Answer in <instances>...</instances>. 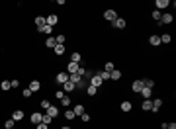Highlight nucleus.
<instances>
[{
    "instance_id": "38",
    "label": "nucleus",
    "mask_w": 176,
    "mask_h": 129,
    "mask_svg": "<svg viewBox=\"0 0 176 129\" xmlns=\"http://www.w3.org/2000/svg\"><path fill=\"white\" fill-rule=\"evenodd\" d=\"M151 16H153V20H157V22H158V20H161V16H162V12H158V10H153V14H151Z\"/></svg>"
},
{
    "instance_id": "40",
    "label": "nucleus",
    "mask_w": 176,
    "mask_h": 129,
    "mask_svg": "<svg viewBox=\"0 0 176 129\" xmlns=\"http://www.w3.org/2000/svg\"><path fill=\"white\" fill-rule=\"evenodd\" d=\"M32 96V90H29V88H26V90H23V98H29Z\"/></svg>"
},
{
    "instance_id": "17",
    "label": "nucleus",
    "mask_w": 176,
    "mask_h": 129,
    "mask_svg": "<svg viewBox=\"0 0 176 129\" xmlns=\"http://www.w3.org/2000/svg\"><path fill=\"white\" fill-rule=\"evenodd\" d=\"M33 22H35V26H37V28H43V26L47 23V20H45V16H37V18L33 20Z\"/></svg>"
},
{
    "instance_id": "13",
    "label": "nucleus",
    "mask_w": 176,
    "mask_h": 129,
    "mask_svg": "<svg viewBox=\"0 0 176 129\" xmlns=\"http://www.w3.org/2000/svg\"><path fill=\"white\" fill-rule=\"evenodd\" d=\"M172 14H162L161 16V20H158V23H172Z\"/></svg>"
},
{
    "instance_id": "9",
    "label": "nucleus",
    "mask_w": 176,
    "mask_h": 129,
    "mask_svg": "<svg viewBox=\"0 0 176 129\" xmlns=\"http://www.w3.org/2000/svg\"><path fill=\"white\" fill-rule=\"evenodd\" d=\"M131 90H133V92H137V94H139L141 90H143V80H135V82L131 84Z\"/></svg>"
},
{
    "instance_id": "19",
    "label": "nucleus",
    "mask_w": 176,
    "mask_h": 129,
    "mask_svg": "<svg viewBox=\"0 0 176 129\" xmlns=\"http://www.w3.org/2000/svg\"><path fill=\"white\" fill-rule=\"evenodd\" d=\"M41 115L43 114H39V111H33V114H32V123H41Z\"/></svg>"
},
{
    "instance_id": "36",
    "label": "nucleus",
    "mask_w": 176,
    "mask_h": 129,
    "mask_svg": "<svg viewBox=\"0 0 176 129\" xmlns=\"http://www.w3.org/2000/svg\"><path fill=\"white\" fill-rule=\"evenodd\" d=\"M114 69H116V64H114V63H106V64H104V70H106V73H111Z\"/></svg>"
},
{
    "instance_id": "42",
    "label": "nucleus",
    "mask_w": 176,
    "mask_h": 129,
    "mask_svg": "<svg viewBox=\"0 0 176 129\" xmlns=\"http://www.w3.org/2000/svg\"><path fill=\"white\" fill-rule=\"evenodd\" d=\"M35 129H49V125H45V123H37V127Z\"/></svg>"
},
{
    "instance_id": "37",
    "label": "nucleus",
    "mask_w": 176,
    "mask_h": 129,
    "mask_svg": "<svg viewBox=\"0 0 176 129\" xmlns=\"http://www.w3.org/2000/svg\"><path fill=\"white\" fill-rule=\"evenodd\" d=\"M51 106H53V104H51L49 100H47V98H45V100H41V108H43V110H49Z\"/></svg>"
},
{
    "instance_id": "11",
    "label": "nucleus",
    "mask_w": 176,
    "mask_h": 129,
    "mask_svg": "<svg viewBox=\"0 0 176 129\" xmlns=\"http://www.w3.org/2000/svg\"><path fill=\"white\" fill-rule=\"evenodd\" d=\"M29 90H32V92H39V90H41V82L32 80V82H29Z\"/></svg>"
},
{
    "instance_id": "27",
    "label": "nucleus",
    "mask_w": 176,
    "mask_h": 129,
    "mask_svg": "<svg viewBox=\"0 0 176 129\" xmlns=\"http://www.w3.org/2000/svg\"><path fill=\"white\" fill-rule=\"evenodd\" d=\"M41 123L51 125V123H53V117H51V115H47V114H43V115H41Z\"/></svg>"
},
{
    "instance_id": "3",
    "label": "nucleus",
    "mask_w": 176,
    "mask_h": 129,
    "mask_svg": "<svg viewBox=\"0 0 176 129\" xmlns=\"http://www.w3.org/2000/svg\"><path fill=\"white\" fill-rule=\"evenodd\" d=\"M88 84H90V86H96V88H100L104 82H102V78H100L98 74H92V76H90V80H88Z\"/></svg>"
},
{
    "instance_id": "14",
    "label": "nucleus",
    "mask_w": 176,
    "mask_h": 129,
    "mask_svg": "<svg viewBox=\"0 0 176 129\" xmlns=\"http://www.w3.org/2000/svg\"><path fill=\"white\" fill-rule=\"evenodd\" d=\"M149 43H151L153 47H158L161 45V35H151L149 37Z\"/></svg>"
},
{
    "instance_id": "39",
    "label": "nucleus",
    "mask_w": 176,
    "mask_h": 129,
    "mask_svg": "<svg viewBox=\"0 0 176 129\" xmlns=\"http://www.w3.org/2000/svg\"><path fill=\"white\" fill-rule=\"evenodd\" d=\"M80 119H82L84 123H88V121H90V115H88V114H82V115H80Z\"/></svg>"
},
{
    "instance_id": "26",
    "label": "nucleus",
    "mask_w": 176,
    "mask_h": 129,
    "mask_svg": "<svg viewBox=\"0 0 176 129\" xmlns=\"http://www.w3.org/2000/svg\"><path fill=\"white\" fill-rule=\"evenodd\" d=\"M86 94H88V96H96V94H98V88L88 84V86H86Z\"/></svg>"
},
{
    "instance_id": "10",
    "label": "nucleus",
    "mask_w": 176,
    "mask_h": 129,
    "mask_svg": "<svg viewBox=\"0 0 176 129\" xmlns=\"http://www.w3.org/2000/svg\"><path fill=\"white\" fill-rule=\"evenodd\" d=\"M161 108H162V98H155V100H153V110H151V111H155V114H157Z\"/></svg>"
},
{
    "instance_id": "22",
    "label": "nucleus",
    "mask_w": 176,
    "mask_h": 129,
    "mask_svg": "<svg viewBox=\"0 0 176 129\" xmlns=\"http://www.w3.org/2000/svg\"><path fill=\"white\" fill-rule=\"evenodd\" d=\"M12 119H14V121H22L23 119V111L22 110H16L14 114H12Z\"/></svg>"
},
{
    "instance_id": "18",
    "label": "nucleus",
    "mask_w": 176,
    "mask_h": 129,
    "mask_svg": "<svg viewBox=\"0 0 176 129\" xmlns=\"http://www.w3.org/2000/svg\"><path fill=\"white\" fill-rule=\"evenodd\" d=\"M80 61H82V55H80L78 51H74L73 55H70V63H76V64H78Z\"/></svg>"
},
{
    "instance_id": "29",
    "label": "nucleus",
    "mask_w": 176,
    "mask_h": 129,
    "mask_svg": "<svg viewBox=\"0 0 176 129\" xmlns=\"http://www.w3.org/2000/svg\"><path fill=\"white\" fill-rule=\"evenodd\" d=\"M55 55H65V45H55Z\"/></svg>"
},
{
    "instance_id": "34",
    "label": "nucleus",
    "mask_w": 176,
    "mask_h": 129,
    "mask_svg": "<svg viewBox=\"0 0 176 129\" xmlns=\"http://www.w3.org/2000/svg\"><path fill=\"white\" fill-rule=\"evenodd\" d=\"M14 123H16V121L10 117V119H6V121H4V127H6V129H14Z\"/></svg>"
},
{
    "instance_id": "12",
    "label": "nucleus",
    "mask_w": 176,
    "mask_h": 129,
    "mask_svg": "<svg viewBox=\"0 0 176 129\" xmlns=\"http://www.w3.org/2000/svg\"><path fill=\"white\" fill-rule=\"evenodd\" d=\"M139 94L145 98V100H151V96H153V90H151V88H145V86H143V90H141Z\"/></svg>"
},
{
    "instance_id": "1",
    "label": "nucleus",
    "mask_w": 176,
    "mask_h": 129,
    "mask_svg": "<svg viewBox=\"0 0 176 129\" xmlns=\"http://www.w3.org/2000/svg\"><path fill=\"white\" fill-rule=\"evenodd\" d=\"M120 18V16H117V12L116 10H106V12H104V20H108V22H116V20Z\"/></svg>"
},
{
    "instance_id": "6",
    "label": "nucleus",
    "mask_w": 176,
    "mask_h": 129,
    "mask_svg": "<svg viewBox=\"0 0 176 129\" xmlns=\"http://www.w3.org/2000/svg\"><path fill=\"white\" fill-rule=\"evenodd\" d=\"M155 4H157V8H155V10H158V12H161V10L168 8V6H170V2H168V0H157Z\"/></svg>"
},
{
    "instance_id": "23",
    "label": "nucleus",
    "mask_w": 176,
    "mask_h": 129,
    "mask_svg": "<svg viewBox=\"0 0 176 129\" xmlns=\"http://www.w3.org/2000/svg\"><path fill=\"white\" fill-rule=\"evenodd\" d=\"M57 41H55V37H47L45 39V47H49V49H55Z\"/></svg>"
},
{
    "instance_id": "33",
    "label": "nucleus",
    "mask_w": 176,
    "mask_h": 129,
    "mask_svg": "<svg viewBox=\"0 0 176 129\" xmlns=\"http://www.w3.org/2000/svg\"><path fill=\"white\" fill-rule=\"evenodd\" d=\"M143 86H145V88H151V90H153V88H155V82H153L151 78H145V80H143Z\"/></svg>"
},
{
    "instance_id": "5",
    "label": "nucleus",
    "mask_w": 176,
    "mask_h": 129,
    "mask_svg": "<svg viewBox=\"0 0 176 129\" xmlns=\"http://www.w3.org/2000/svg\"><path fill=\"white\" fill-rule=\"evenodd\" d=\"M125 26H127L125 18H117L116 22H114V28H116V29H125Z\"/></svg>"
},
{
    "instance_id": "21",
    "label": "nucleus",
    "mask_w": 176,
    "mask_h": 129,
    "mask_svg": "<svg viewBox=\"0 0 176 129\" xmlns=\"http://www.w3.org/2000/svg\"><path fill=\"white\" fill-rule=\"evenodd\" d=\"M47 115H51L53 119H55L57 115H59V108H57V106H51L49 110H47Z\"/></svg>"
},
{
    "instance_id": "28",
    "label": "nucleus",
    "mask_w": 176,
    "mask_h": 129,
    "mask_svg": "<svg viewBox=\"0 0 176 129\" xmlns=\"http://www.w3.org/2000/svg\"><path fill=\"white\" fill-rule=\"evenodd\" d=\"M170 41H172L170 33H162V35H161V43H170Z\"/></svg>"
},
{
    "instance_id": "4",
    "label": "nucleus",
    "mask_w": 176,
    "mask_h": 129,
    "mask_svg": "<svg viewBox=\"0 0 176 129\" xmlns=\"http://www.w3.org/2000/svg\"><path fill=\"white\" fill-rule=\"evenodd\" d=\"M47 26H51V28H55V26H57V22H59V18H57V14H49V16H47Z\"/></svg>"
},
{
    "instance_id": "25",
    "label": "nucleus",
    "mask_w": 176,
    "mask_h": 129,
    "mask_svg": "<svg viewBox=\"0 0 176 129\" xmlns=\"http://www.w3.org/2000/svg\"><path fill=\"white\" fill-rule=\"evenodd\" d=\"M10 88H12V84H10V80H2V82H0V90H4V92H8Z\"/></svg>"
},
{
    "instance_id": "7",
    "label": "nucleus",
    "mask_w": 176,
    "mask_h": 129,
    "mask_svg": "<svg viewBox=\"0 0 176 129\" xmlns=\"http://www.w3.org/2000/svg\"><path fill=\"white\" fill-rule=\"evenodd\" d=\"M78 69H80V64H76V63H69V64H67V73H69V74L78 73Z\"/></svg>"
},
{
    "instance_id": "16",
    "label": "nucleus",
    "mask_w": 176,
    "mask_h": 129,
    "mask_svg": "<svg viewBox=\"0 0 176 129\" xmlns=\"http://www.w3.org/2000/svg\"><path fill=\"white\" fill-rule=\"evenodd\" d=\"M141 108H143V111H151L153 110V100H143Z\"/></svg>"
},
{
    "instance_id": "24",
    "label": "nucleus",
    "mask_w": 176,
    "mask_h": 129,
    "mask_svg": "<svg viewBox=\"0 0 176 129\" xmlns=\"http://www.w3.org/2000/svg\"><path fill=\"white\" fill-rule=\"evenodd\" d=\"M73 111H74V115H82L84 114V106L82 104H76V106L73 108Z\"/></svg>"
},
{
    "instance_id": "31",
    "label": "nucleus",
    "mask_w": 176,
    "mask_h": 129,
    "mask_svg": "<svg viewBox=\"0 0 176 129\" xmlns=\"http://www.w3.org/2000/svg\"><path fill=\"white\" fill-rule=\"evenodd\" d=\"M59 102H61V104H63V106H65V108H69V106H70V98L67 96V94H65V96H63V98H61Z\"/></svg>"
},
{
    "instance_id": "43",
    "label": "nucleus",
    "mask_w": 176,
    "mask_h": 129,
    "mask_svg": "<svg viewBox=\"0 0 176 129\" xmlns=\"http://www.w3.org/2000/svg\"><path fill=\"white\" fill-rule=\"evenodd\" d=\"M10 84H12V88H18V86H20L18 80H10Z\"/></svg>"
},
{
    "instance_id": "2",
    "label": "nucleus",
    "mask_w": 176,
    "mask_h": 129,
    "mask_svg": "<svg viewBox=\"0 0 176 129\" xmlns=\"http://www.w3.org/2000/svg\"><path fill=\"white\" fill-rule=\"evenodd\" d=\"M55 82H57V84L69 82V73H65V70H63V73H57V74H55Z\"/></svg>"
},
{
    "instance_id": "20",
    "label": "nucleus",
    "mask_w": 176,
    "mask_h": 129,
    "mask_svg": "<svg viewBox=\"0 0 176 129\" xmlns=\"http://www.w3.org/2000/svg\"><path fill=\"white\" fill-rule=\"evenodd\" d=\"M121 78V70H117V69H114L110 73V80H120Z\"/></svg>"
},
{
    "instance_id": "32",
    "label": "nucleus",
    "mask_w": 176,
    "mask_h": 129,
    "mask_svg": "<svg viewBox=\"0 0 176 129\" xmlns=\"http://www.w3.org/2000/svg\"><path fill=\"white\" fill-rule=\"evenodd\" d=\"M63 88H65V92L69 94V92H73V90H74V84L73 82H65V84H63Z\"/></svg>"
},
{
    "instance_id": "30",
    "label": "nucleus",
    "mask_w": 176,
    "mask_h": 129,
    "mask_svg": "<svg viewBox=\"0 0 176 129\" xmlns=\"http://www.w3.org/2000/svg\"><path fill=\"white\" fill-rule=\"evenodd\" d=\"M98 76L102 78V82H108V80H110V73H106V70H102V73H98Z\"/></svg>"
},
{
    "instance_id": "15",
    "label": "nucleus",
    "mask_w": 176,
    "mask_h": 129,
    "mask_svg": "<svg viewBox=\"0 0 176 129\" xmlns=\"http://www.w3.org/2000/svg\"><path fill=\"white\" fill-rule=\"evenodd\" d=\"M37 32H39V33H45V35H51V33H53V28L45 23L43 28H37Z\"/></svg>"
},
{
    "instance_id": "35",
    "label": "nucleus",
    "mask_w": 176,
    "mask_h": 129,
    "mask_svg": "<svg viewBox=\"0 0 176 129\" xmlns=\"http://www.w3.org/2000/svg\"><path fill=\"white\" fill-rule=\"evenodd\" d=\"M65 117H67V119H74L76 115H74V111H73V110L69 108V110H65Z\"/></svg>"
},
{
    "instance_id": "44",
    "label": "nucleus",
    "mask_w": 176,
    "mask_h": 129,
    "mask_svg": "<svg viewBox=\"0 0 176 129\" xmlns=\"http://www.w3.org/2000/svg\"><path fill=\"white\" fill-rule=\"evenodd\" d=\"M61 129H70V127H69V125H63V127H61Z\"/></svg>"
},
{
    "instance_id": "8",
    "label": "nucleus",
    "mask_w": 176,
    "mask_h": 129,
    "mask_svg": "<svg viewBox=\"0 0 176 129\" xmlns=\"http://www.w3.org/2000/svg\"><path fill=\"white\" fill-rule=\"evenodd\" d=\"M120 108H121V111H125V114H127V111H131V110H133V104H131L129 100H123Z\"/></svg>"
},
{
    "instance_id": "41",
    "label": "nucleus",
    "mask_w": 176,
    "mask_h": 129,
    "mask_svg": "<svg viewBox=\"0 0 176 129\" xmlns=\"http://www.w3.org/2000/svg\"><path fill=\"white\" fill-rule=\"evenodd\" d=\"M63 96H65V94L61 92V90H57V92H55V98H57V100H61V98H63Z\"/></svg>"
}]
</instances>
